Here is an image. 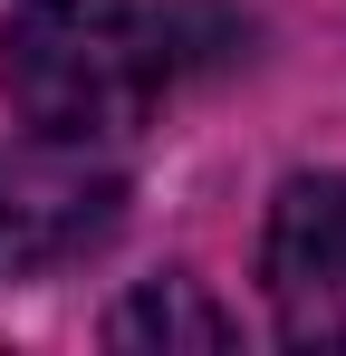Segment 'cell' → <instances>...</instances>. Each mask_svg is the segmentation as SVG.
Segmentation results:
<instances>
[{
	"mask_svg": "<svg viewBox=\"0 0 346 356\" xmlns=\"http://www.w3.org/2000/svg\"><path fill=\"white\" fill-rule=\"evenodd\" d=\"M106 337L115 347H231V318L192 289V280H145V289L106 318Z\"/></svg>",
	"mask_w": 346,
	"mask_h": 356,
	"instance_id": "obj_3",
	"label": "cell"
},
{
	"mask_svg": "<svg viewBox=\"0 0 346 356\" xmlns=\"http://www.w3.org/2000/svg\"><path fill=\"white\" fill-rule=\"evenodd\" d=\"M270 308L288 347L346 356V174H298L270 202Z\"/></svg>",
	"mask_w": 346,
	"mask_h": 356,
	"instance_id": "obj_2",
	"label": "cell"
},
{
	"mask_svg": "<svg viewBox=\"0 0 346 356\" xmlns=\"http://www.w3.org/2000/svg\"><path fill=\"white\" fill-rule=\"evenodd\" d=\"M173 39L135 0H29L0 39V87L39 145H115L164 106Z\"/></svg>",
	"mask_w": 346,
	"mask_h": 356,
	"instance_id": "obj_1",
	"label": "cell"
}]
</instances>
